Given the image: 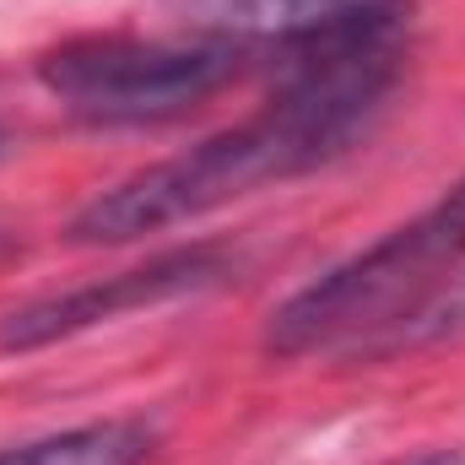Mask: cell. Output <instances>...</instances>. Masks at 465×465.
<instances>
[{
  "label": "cell",
  "mask_w": 465,
  "mask_h": 465,
  "mask_svg": "<svg viewBox=\"0 0 465 465\" xmlns=\"http://www.w3.org/2000/svg\"><path fill=\"white\" fill-rule=\"evenodd\" d=\"M228 276H232L228 249H217V243L173 249V254H157L135 271H114L104 282H87V287H71V292H54V298H38V303H22V309L0 314V351L54 347V341H71L93 325H109L119 314L206 292Z\"/></svg>",
  "instance_id": "3957f363"
},
{
  "label": "cell",
  "mask_w": 465,
  "mask_h": 465,
  "mask_svg": "<svg viewBox=\"0 0 465 465\" xmlns=\"http://www.w3.org/2000/svg\"><path fill=\"white\" fill-rule=\"evenodd\" d=\"M395 465H465V455H460V450H422V455L395 460Z\"/></svg>",
  "instance_id": "52a82bcc"
},
{
  "label": "cell",
  "mask_w": 465,
  "mask_h": 465,
  "mask_svg": "<svg viewBox=\"0 0 465 465\" xmlns=\"http://www.w3.org/2000/svg\"><path fill=\"white\" fill-rule=\"evenodd\" d=\"M238 44L82 33L38 54V87L87 124H168L238 76Z\"/></svg>",
  "instance_id": "7a4b0ae2"
},
{
  "label": "cell",
  "mask_w": 465,
  "mask_h": 465,
  "mask_svg": "<svg viewBox=\"0 0 465 465\" xmlns=\"http://www.w3.org/2000/svg\"><path fill=\"white\" fill-rule=\"evenodd\" d=\"M190 27L238 49H298L347 27L406 16V0H190Z\"/></svg>",
  "instance_id": "277c9868"
},
{
  "label": "cell",
  "mask_w": 465,
  "mask_h": 465,
  "mask_svg": "<svg viewBox=\"0 0 465 465\" xmlns=\"http://www.w3.org/2000/svg\"><path fill=\"white\" fill-rule=\"evenodd\" d=\"M157 433L141 417H109V422H82L33 444L0 450V465H146Z\"/></svg>",
  "instance_id": "5b68a950"
},
{
  "label": "cell",
  "mask_w": 465,
  "mask_h": 465,
  "mask_svg": "<svg viewBox=\"0 0 465 465\" xmlns=\"http://www.w3.org/2000/svg\"><path fill=\"white\" fill-rule=\"evenodd\" d=\"M465 260V179L444 190L428 212L390 228L362 254L341 260L282 309H271L260 347L265 357H309V351H379L406 320H417Z\"/></svg>",
  "instance_id": "6da1fadb"
},
{
  "label": "cell",
  "mask_w": 465,
  "mask_h": 465,
  "mask_svg": "<svg viewBox=\"0 0 465 465\" xmlns=\"http://www.w3.org/2000/svg\"><path fill=\"white\" fill-rule=\"evenodd\" d=\"M465 336V276L450 282L417 320H406L379 351H401V347H439V341H460Z\"/></svg>",
  "instance_id": "8992f818"
}]
</instances>
